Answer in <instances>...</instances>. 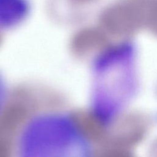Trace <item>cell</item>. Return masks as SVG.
Wrapping results in <instances>:
<instances>
[{"instance_id": "cell-1", "label": "cell", "mask_w": 157, "mask_h": 157, "mask_svg": "<svg viewBox=\"0 0 157 157\" xmlns=\"http://www.w3.org/2000/svg\"><path fill=\"white\" fill-rule=\"evenodd\" d=\"M31 12L30 0H0V31L19 27L28 18Z\"/></svg>"}]
</instances>
